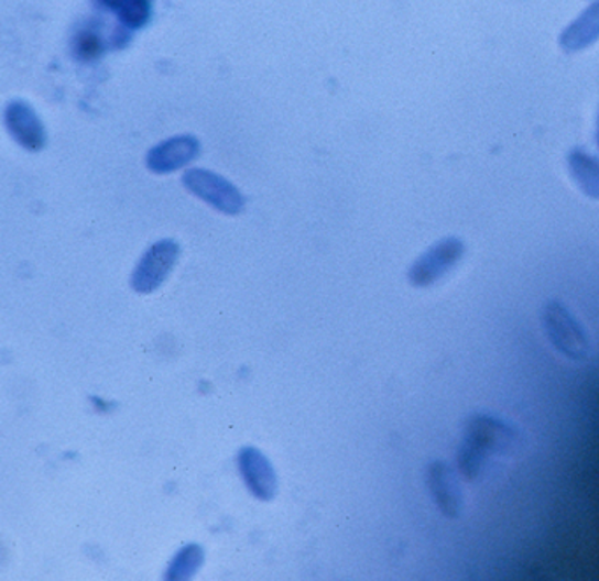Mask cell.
<instances>
[{
    "instance_id": "cell-1",
    "label": "cell",
    "mask_w": 599,
    "mask_h": 581,
    "mask_svg": "<svg viewBox=\"0 0 599 581\" xmlns=\"http://www.w3.org/2000/svg\"><path fill=\"white\" fill-rule=\"evenodd\" d=\"M515 442V430L509 421L492 415L475 413L466 421L465 432L457 450V468L466 480H475L483 465L494 457L509 453Z\"/></svg>"
},
{
    "instance_id": "cell-2",
    "label": "cell",
    "mask_w": 599,
    "mask_h": 581,
    "mask_svg": "<svg viewBox=\"0 0 599 581\" xmlns=\"http://www.w3.org/2000/svg\"><path fill=\"white\" fill-rule=\"evenodd\" d=\"M542 321L548 341L560 355L574 362L586 361L591 352L589 336L580 320L566 308L565 304L556 299L548 300L542 311Z\"/></svg>"
},
{
    "instance_id": "cell-3",
    "label": "cell",
    "mask_w": 599,
    "mask_h": 581,
    "mask_svg": "<svg viewBox=\"0 0 599 581\" xmlns=\"http://www.w3.org/2000/svg\"><path fill=\"white\" fill-rule=\"evenodd\" d=\"M466 244L460 238H445L422 253L409 271L413 287L426 288L445 278L465 259Z\"/></svg>"
},
{
    "instance_id": "cell-4",
    "label": "cell",
    "mask_w": 599,
    "mask_h": 581,
    "mask_svg": "<svg viewBox=\"0 0 599 581\" xmlns=\"http://www.w3.org/2000/svg\"><path fill=\"white\" fill-rule=\"evenodd\" d=\"M183 187L209 206H214L220 213L238 215L244 209L243 194L229 179L211 171H187L183 176Z\"/></svg>"
},
{
    "instance_id": "cell-5",
    "label": "cell",
    "mask_w": 599,
    "mask_h": 581,
    "mask_svg": "<svg viewBox=\"0 0 599 581\" xmlns=\"http://www.w3.org/2000/svg\"><path fill=\"white\" fill-rule=\"evenodd\" d=\"M179 244L174 239H162L141 256L132 273V288L138 294H152L164 285L178 262Z\"/></svg>"
},
{
    "instance_id": "cell-6",
    "label": "cell",
    "mask_w": 599,
    "mask_h": 581,
    "mask_svg": "<svg viewBox=\"0 0 599 581\" xmlns=\"http://www.w3.org/2000/svg\"><path fill=\"white\" fill-rule=\"evenodd\" d=\"M426 486L436 508L448 518H459L465 500L457 474L444 460H433L426 468Z\"/></svg>"
},
{
    "instance_id": "cell-7",
    "label": "cell",
    "mask_w": 599,
    "mask_h": 581,
    "mask_svg": "<svg viewBox=\"0 0 599 581\" xmlns=\"http://www.w3.org/2000/svg\"><path fill=\"white\" fill-rule=\"evenodd\" d=\"M238 465L239 473L243 476L248 491L252 492L257 500H274V495L279 492V476H276L271 460L259 448H241L238 456Z\"/></svg>"
},
{
    "instance_id": "cell-8",
    "label": "cell",
    "mask_w": 599,
    "mask_h": 581,
    "mask_svg": "<svg viewBox=\"0 0 599 581\" xmlns=\"http://www.w3.org/2000/svg\"><path fill=\"white\" fill-rule=\"evenodd\" d=\"M4 122L9 134L13 135V140L29 152H41L46 146V141H48L46 129H44L34 108L25 100L9 102L6 108Z\"/></svg>"
},
{
    "instance_id": "cell-9",
    "label": "cell",
    "mask_w": 599,
    "mask_h": 581,
    "mask_svg": "<svg viewBox=\"0 0 599 581\" xmlns=\"http://www.w3.org/2000/svg\"><path fill=\"white\" fill-rule=\"evenodd\" d=\"M200 144L194 135H176L150 150L146 165L155 174H170L182 169L199 156Z\"/></svg>"
},
{
    "instance_id": "cell-10",
    "label": "cell",
    "mask_w": 599,
    "mask_h": 581,
    "mask_svg": "<svg viewBox=\"0 0 599 581\" xmlns=\"http://www.w3.org/2000/svg\"><path fill=\"white\" fill-rule=\"evenodd\" d=\"M568 167L577 187L589 199H599V158L577 147L569 152Z\"/></svg>"
},
{
    "instance_id": "cell-11",
    "label": "cell",
    "mask_w": 599,
    "mask_h": 581,
    "mask_svg": "<svg viewBox=\"0 0 599 581\" xmlns=\"http://www.w3.org/2000/svg\"><path fill=\"white\" fill-rule=\"evenodd\" d=\"M599 37V2L584 11L582 17L578 18L574 25L568 26V31L560 37V43L569 52L586 48L595 43Z\"/></svg>"
},
{
    "instance_id": "cell-12",
    "label": "cell",
    "mask_w": 599,
    "mask_h": 581,
    "mask_svg": "<svg viewBox=\"0 0 599 581\" xmlns=\"http://www.w3.org/2000/svg\"><path fill=\"white\" fill-rule=\"evenodd\" d=\"M99 2L109 11H113L118 20L131 31L143 29L152 17L149 0H99Z\"/></svg>"
},
{
    "instance_id": "cell-13",
    "label": "cell",
    "mask_w": 599,
    "mask_h": 581,
    "mask_svg": "<svg viewBox=\"0 0 599 581\" xmlns=\"http://www.w3.org/2000/svg\"><path fill=\"white\" fill-rule=\"evenodd\" d=\"M205 562V550L200 545H187L173 557L165 571V580H188Z\"/></svg>"
},
{
    "instance_id": "cell-14",
    "label": "cell",
    "mask_w": 599,
    "mask_h": 581,
    "mask_svg": "<svg viewBox=\"0 0 599 581\" xmlns=\"http://www.w3.org/2000/svg\"><path fill=\"white\" fill-rule=\"evenodd\" d=\"M105 50V43L100 41V35H97L96 31H83L76 37L75 53L81 61L100 57Z\"/></svg>"
},
{
    "instance_id": "cell-15",
    "label": "cell",
    "mask_w": 599,
    "mask_h": 581,
    "mask_svg": "<svg viewBox=\"0 0 599 581\" xmlns=\"http://www.w3.org/2000/svg\"><path fill=\"white\" fill-rule=\"evenodd\" d=\"M596 135H598V144H599V114H598V132H596Z\"/></svg>"
}]
</instances>
